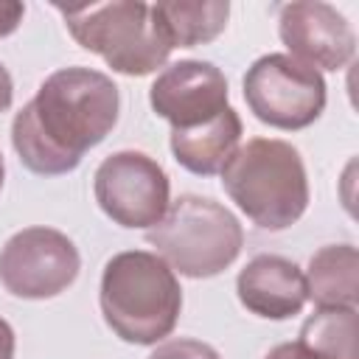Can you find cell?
Segmentation results:
<instances>
[{"mask_svg":"<svg viewBox=\"0 0 359 359\" xmlns=\"http://www.w3.org/2000/svg\"><path fill=\"white\" fill-rule=\"evenodd\" d=\"M22 14H25V6L17 3V0H0V39L14 34L22 22Z\"/></svg>","mask_w":359,"mask_h":359,"instance_id":"cell-17","label":"cell"},{"mask_svg":"<svg viewBox=\"0 0 359 359\" xmlns=\"http://www.w3.org/2000/svg\"><path fill=\"white\" fill-rule=\"evenodd\" d=\"M93 194L98 208L121 227H154L171 199V185L157 160L143 151L109 154L93 177Z\"/></svg>","mask_w":359,"mask_h":359,"instance_id":"cell-7","label":"cell"},{"mask_svg":"<svg viewBox=\"0 0 359 359\" xmlns=\"http://www.w3.org/2000/svg\"><path fill=\"white\" fill-rule=\"evenodd\" d=\"M356 309H317L300 328V339L317 359H359Z\"/></svg>","mask_w":359,"mask_h":359,"instance_id":"cell-15","label":"cell"},{"mask_svg":"<svg viewBox=\"0 0 359 359\" xmlns=\"http://www.w3.org/2000/svg\"><path fill=\"white\" fill-rule=\"evenodd\" d=\"M154 14L171 42V48H196L205 42H213L230 17L227 0H168L154 3Z\"/></svg>","mask_w":359,"mask_h":359,"instance_id":"cell-14","label":"cell"},{"mask_svg":"<svg viewBox=\"0 0 359 359\" xmlns=\"http://www.w3.org/2000/svg\"><path fill=\"white\" fill-rule=\"evenodd\" d=\"M278 34L289 56L314 70H342L356 50V34L345 14L317 0L280 6Z\"/></svg>","mask_w":359,"mask_h":359,"instance_id":"cell-9","label":"cell"},{"mask_svg":"<svg viewBox=\"0 0 359 359\" xmlns=\"http://www.w3.org/2000/svg\"><path fill=\"white\" fill-rule=\"evenodd\" d=\"M0 359H14V328L0 317Z\"/></svg>","mask_w":359,"mask_h":359,"instance_id":"cell-20","label":"cell"},{"mask_svg":"<svg viewBox=\"0 0 359 359\" xmlns=\"http://www.w3.org/2000/svg\"><path fill=\"white\" fill-rule=\"evenodd\" d=\"M79 269L76 244L53 227H25L0 250V283L14 297H56L76 280Z\"/></svg>","mask_w":359,"mask_h":359,"instance_id":"cell-8","label":"cell"},{"mask_svg":"<svg viewBox=\"0 0 359 359\" xmlns=\"http://www.w3.org/2000/svg\"><path fill=\"white\" fill-rule=\"evenodd\" d=\"M306 297L317 309H356L359 300V255L353 244H328L309 261Z\"/></svg>","mask_w":359,"mask_h":359,"instance_id":"cell-13","label":"cell"},{"mask_svg":"<svg viewBox=\"0 0 359 359\" xmlns=\"http://www.w3.org/2000/svg\"><path fill=\"white\" fill-rule=\"evenodd\" d=\"M3 174H6V168H3V154H0V188H3Z\"/></svg>","mask_w":359,"mask_h":359,"instance_id":"cell-21","label":"cell"},{"mask_svg":"<svg viewBox=\"0 0 359 359\" xmlns=\"http://www.w3.org/2000/svg\"><path fill=\"white\" fill-rule=\"evenodd\" d=\"M149 359H222L216 348H210L208 342L199 339H188V337H177V339H165L160 342Z\"/></svg>","mask_w":359,"mask_h":359,"instance_id":"cell-16","label":"cell"},{"mask_svg":"<svg viewBox=\"0 0 359 359\" xmlns=\"http://www.w3.org/2000/svg\"><path fill=\"white\" fill-rule=\"evenodd\" d=\"M241 118L233 107L222 109L216 118L191 126V129H171V151L174 160L196 174V177H213L222 174L227 160L236 154L241 143Z\"/></svg>","mask_w":359,"mask_h":359,"instance_id":"cell-12","label":"cell"},{"mask_svg":"<svg viewBox=\"0 0 359 359\" xmlns=\"http://www.w3.org/2000/svg\"><path fill=\"white\" fill-rule=\"evenodd\" d=\"M222 185L261 230H286L309 208V177L300 151L275 137H252L222 168Z\"/></svg>","mask_w":359,"mask_h":359,"instance_id":"cell-3","label":"cell"},{"mask_svg":"<svg viewBox=\"0 0 359 359\" xmlns=\"http://www.w3.org/2000/svg\"><path fill=\"white\" fill-rule=\"evenodd\" d=\"M238 300L247 311L264 320H289L300 314L306 297V278L300 266L283 255H255L236 278Z\"/></svg>","mask_w":359,"mask_h":359,"instance_id":"cell-11","label":"cell"},{"mask_svg":"<svg viewBox=\"0 0 359 359\" xmlns=\"http://www.w3.org/2000/svg\"><path fill=\"white\" fill-rule=\"evenodd\" d=\"M151 109L171 129H191L227 109L224 73L202 59H180L168 65L149 90Z\"/></svg>","mask_w":359,"mask_h":359,"instance_id":"cell-10","label":"cell"},{"mask_svg":"<svg viewBox=\"0 0 359 359\" xmlns=\"http://www.w3.org/2000/svg\"><path fill=\"white\" fill-rule=\"evenodd\" d=\"M98 303L115 337L132 345H157L180 320L182 289L157 252L126 250L107 261Z\"/></svg>","mask_w":359,"mask_h":359,"instance_id":"cell-2","label":"cell"},{"mask_svg":"<svg viewBox=\"0 0 359 359\" xmlns=\"http://www.w3.org/2000/svg\"><path fill=\"white\" fill-rule=\"evenodd\" d=\"M244 101L261 123L297 132L323 115L325 81L320 70L289 53H266L247 67Z\"/></svg>","mask_w":359,"mask_h":359,"instance_id":"cell-6","label":"cell"},{"mask_svg":"<svg viewBox=\"0 0 359 359\" xmlns=\"http://www.w3.org/2000/svg\"><path fill=\"white\" fill-rule=\"evenodd\" d=\"M264 359H317L303 342H280L275 345Z\"/></svg>","mask_w":359,"mask_h":359,"instance_id":"cell-18","label":"cell"},{"mask_svg":"<svg viewBox=\"0 0 359 359\" xmlns=\"http://www.w3.org/2000/svg\"><path fill=\"white\" fill-rule=\"evenodd\" d=\"M118 87L93 67L50 73L36 95L14 115L11 143L22 165L42 177L73 171L84 151L98 146L118 123Z\"/></svg>","mask_w":359,"mask_h":359,"instance_id":"cell-1","label":"cell"},{"mask_svg":"<svg viewBox=\"0 0 359 359\" xmlns=\"http://www.w3.org/2000/svg\"><path fill=\"white\" fill-rule=\"evenodd\" d=\"M14 101V81H11V73L0 65V112H6Z\"/></svg>","mask_w":359,"mask_h":359,"instance_id":"cell-19","label":"cell"},{"mask_svg":"<svg viewBox=\"0 0 359 359\" xmlns=\"http://www.w3.org/2000/svg\"><path fill=\"white\" fill-rule=\"evenodd\" d=\"M70 36L90 53H98L115 73L146 76L168 62L174 50L154 6L135 0H112L81 8L56 6Z\"/></svg>","mask_w":359,"mask_h":359,"instance_id":"cell-5","label":"cell"},{"mask_svg":"<svg viewBox=\"0 0 359 359\" xmlns=\"http://www.w3.org/2000/svg\"><path fill=\"white\" fill-rule=\"evenodd\" d=\"M146 241L174 272L185 278H213L238 258L244 230L224 205L199 194H182L168 205L165 216L146 230Z\"/></svg>","mask_w":359,"mask_h":359,"instance_id":"cell-4","label":"cell"}]
</instances>
